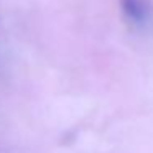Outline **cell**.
Instances as JSON below:
<instances>
[{"mask_svg": "<svg viewBox=\"0 0 153 153\" xmlns=\"http://www.w3.org/2000/svg\"><path fill=\"white\" fill-rule=\"evenodd\" d=\"M120 8L127 20L135 25H143L148 20V7L143 0H120Z\"/></svg>", "mask_w": 153, "mask_h": 153, "instance_id": "cell-1", "label": "cell"}]
</instances>
